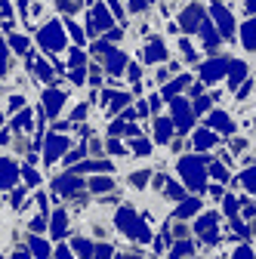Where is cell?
<instances>
[{
    "label": "cell",
    "mask_w": 256,
    "mask_h": 259,
    "mask_svg": "<svg viewBox=\"0 0 256 259\" xmlns=\"http://www.w3.org/2000/svg\"><path fill=\"white\" fill-rule=\"evenodd\" d=\"M173 235L176 238H188V225L185 222H173Z\"/></svg>",
    "instance_id": "obj_1"
},
{
    "label": "cell",
    "mask_w": 256,
    "mask_h": 259,
    "mask_svg": "<svg viewBox=\"0 0 256 259\" xmlns=\"http://www.w3.org/2000/svg\"><path fill=\"white\" fill-rule=\"evenodd\" d=\"M250 229H253V235H256V219H253V222H250Z\"/></svg>",
    "instance_id": "obj_2"
}]
</instances>
